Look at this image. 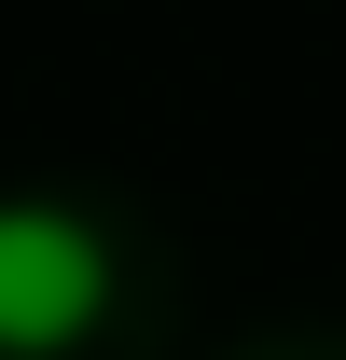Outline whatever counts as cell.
<instances>
[{"label": "cell", "instance_id": "1", "mask_svg": "<svg viewBox=\"0 0 346 360\" xmlns=\"http://www.w3.org/2000/svg\"><path fill=\"white\" fill-rule=\"evenodd\" d=\"M111 319V236L56 194H0V360H56Z\"/></svg>", "mask_w": 346, "mask_h": 360}]
</instances>
